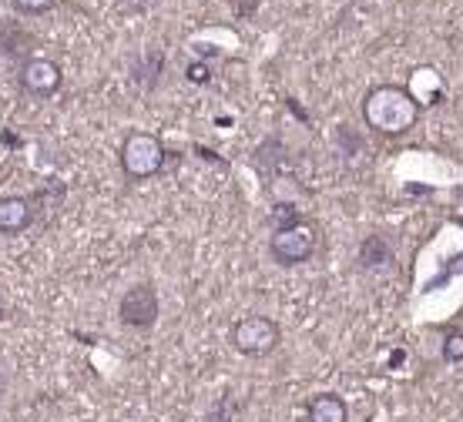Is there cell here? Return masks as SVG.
Instances as JSON below:
<instances>
[{
  "label": "cell",
  "mask_w": 463,
  "mask_h": 422,
  "mask_svg": "<svg viewBox=\"0 0 463 422\" xmlns=\"http://www.w3.org/2000/svg\"><path fill=\"white\" fill-rule=\"evenodd\" d=\"M363 117H366V127H373L376 135L400 137L420 121V101L417 94L400 84H380L366 94Z\"/></svg>",
  "instance_id": "1"
},
{
  "label": "cell",
  "mask_w": 463,
  "mask_h": 422,
  "mask_svg": "<svg viewBox=\"0 0 463 422\" xmlns=\"http://www.w3.org/2000/svg\"><path fill=\"white\" fill-rule=\"evenodd\" d=\"M165 164V145L162 137L148 135V131H135L125 137L121 145V172L128 178H151L158 174Z\"/></svg>",
  "instance_id": "2"
},
{
  "label": "cell",
  "mask_w": 463,
  "mask_h": 422,
  "mask_svg": "<svg viewBox=\"0 0 463 422\" xmlns=\"http://www.w3.org/2000/svg\"><path fill=\"white\" fill-rule=\"evenodd\" d=\"M316 249H319V231L309 221H296V225H286V229H276L272 239H269V251L279 265H299L306 258H313Z\"/></svg>",
  "instance_id": "3"
},
{
  "label": "cell",
  "mask_w": 463,
  "mask_h": 422,
  "mask_svg": "<svg viewBox=\"0 0 463 422\" xmlns=\"http://www.w3.org/2000/svg\"><path fill=\"white\" fill-rule=\"evenodd\" d=\"M279 339H282V332H279L276 322L266 319V315H249V319H242L235 329H232V345H235V352L252 355V359L276 352Z\"/></svg>",
  "instance_id": "4"
},
{
  "label": "cell",
  "mask_w": 463,
  "mask_h": 422,
  "mask_svg": "<svg viewBox=\"0 0 463 422\" xmlns=\"http://www.w3.org/2000/svg\"><path fill=\"white\" fill-rule=\"evenodd\" d=\"M118 319L128 329H151L158 322V292L148 282L131 286L118 302Z\"/></svg>",
  "instance_id": "5"
},
{
  "label": "cell",
  "mask_w": 463,
  "mask_h": 422,
  "mask_svg": "<svg viewBox=\"0 0 463 422\" xmlns=\"http://www.w3.org/2000/svg\"><path fill=\"white\" fill-rule=\"evenodd\" d=\"M17 80H21L24 91L37 94V98H47V94H54L61 88L64 74H61V68L54 64V61L31 58V61H24V68H21V74H17Z\"/></svg>",
  "instance_id": "6"
},
{
  "label": "cell",
  "mask_w": 463,
  "mask_h": 422,
  "mask_svg": "<svg viewBox=\"0 0 463 422\" xmlns=\"http://www.w3.org/2000/svg\"><path fill=\"white\" fill-rule=\"evenodd\" d=\"M34 225V202L27 194L0 198V235H21Z\"/></svg>",
  "instance_id": "7"
},
{
  "label": "cell",
  "mask_w": 463,
  "mask_h": 422,
  "mask_svg": "<svg viewBox=\"0 0 463 422\" xmlns=\"http://www.w3.org/2000/svg\"><path fill=\"white\" fill-rule=\"evenodd\" d=\"M306 422H349V406L336 392H319L306 406Z\"/></svg>",
  "instance_id": "8"
},
{
  "label": "cell",
  "mask_w": 463,
  "mask_h": 422,
  "mask_svg": "<svg viewBox=\"0 0 463 422\" xmlns=\"http://www.w3.org/2000/svg\"><path fill=\"white\" fill-rule=\"evenodd\" d=\"M393 258H396V251L386 235H370V239L359 245V265L370 268V272H376V268H390Z\"/></svg>",
  "instance_id": "9"
},
{
  "label": "cell",
  "mask_w": 463,
  "mask_h": 422,
  "mask_svg": "<svg viewBox=\"0 0 463 422\" xmlns=\"http://www.w3.org/2000/svg\"><path fill=\"white\" fill-rule=\"evenodd\" d=\"M440 355L447 362H463V332H447Z\"/></svg>",
  "instance_id": "10"
},
{
  "label": "cell",
  "mask_w": 463,
  "mask_h": 422,
  "mask_svg": "<svg viewBox=\"0 0 463 422\" xmlns=\"http://www.w3.org/2000/svg\"><path fill=\"white\" fill-rule=\"evenodd\" d=\"M11 4L21 14H44V11H51L58 0H11Z\"/></svg>",
  "instance_id": "11"
},
{
  "label": "cell",
  "mask_w": 463,
  "mask_h": 422,
  "mask_svg": "<svg viewBox=\"0 0 463 422\" xmlns=\"http://www.w3.org/2000/svg\"><path fill=\"white\" fill-rule=\"evenodd\" d=\"M188 80H192V84H202V80H209V68H202V64H192V68H188Z\"/></svg>",
  "instance_id": "12"
},
{
  "label": "cell",
  "mask_w": 463,
  "mask_h": 422,
  "mask_svg": "<svg viewBox=\"0 0 463 422\" xmlns=\"http://www.w3.org/2000/svg\"><path fill=\"white\" fill-rule=\"evenodd\" d=\"M0 319H4V298H0Z\"/></svg>",
  "instance_id": "13"
},
{
  "label": "cell",
  "mask_w": 463,
  "mask_h": 422,
  "mask_svg": "<svg viewBox=\"0 0 463 422\" xmlns=\"http://www.w3.org/2000/svg\"><path fill=\"white\" fill-rule=\"evenodd\" d=\"M0 392H4V379H0Z\"/></svg>",
  "instance_id": "14"
}]
</instances>
